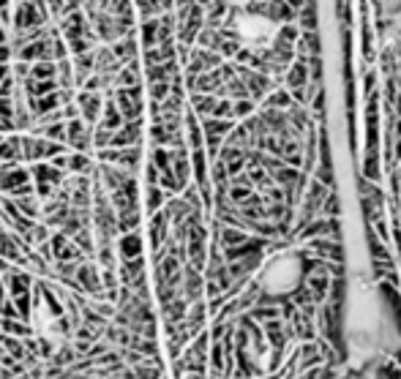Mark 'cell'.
<instances>
[{"label":"cell","instance_id":"6da1fadb","mask_svg":"<svg viewBox=\"0 0 401 379\" xmlns=\"http://www.w3.org/2000/svg\"><path fill=\"white\" fill-rule=\"evenodd\" d=\"M347 338L349 352L358 366H363L372 357L374 347L379 341V300L374 287L355 284L349 289L347 303Z\"/></svg>","mask_w":401,"mask_h":379},{"label":"cell","instance_id":"7a4b0ae2","mask_svg":"<svg viewBox=\"0 0 401 379\" xmlns=\"http://www.w3.org/2000/svg\"><path fill=\"white\" fill-rule=\"evenodd\" d=\"M303 281V259L295 254V251H284L279 257H273L262 273H259V287L265 295H273V298H282L289 295L300 287Z\"/></svg>","mask_w":401,"mask_h":379},{"label":"cell","instance_id":"3957f363","mask_svg":"<svg viewBox=\"0 0 401 379\" xmlns=\"http://www.w3.org/2000/svg\"><path fill=\"white\" fill-rule=\"evenodd\" d=\"M238 30L240 36L249 41V44H268L276 33V25L268 20V17H259V14H246L238 20Z\"/></svg>","mask_w":401,"mask_h":379},{"label":"cell","instance_id":"277c9868","mask_svg":"<svg viewBox=\"0 0 401 379\" xmlns=\"http://www.w3.org/2000/svg\"><path fill=\"white\" fill-rule=\"evenodd\" d=\"M137 254H140V238H137V235H129V238L120 241V257H123V259H131V257H137Z\"/></svg>","mask_w":401,"mask_h":379},{"label":"cell","instance_id":"5b68a950","mask_svg":"<svg viewBox=\"0 0 401 379\" xmlns=\"http://www.w3.org/2000/svg\"><path fill=\"white\" fill-rule=\"evenodd\" d=\"M80 104L85 107L87 120H96V112H99V99H96V96H80Z\"/></svg>","mask_w":401,"mask_h":379},{"label":"cell","instance_id":"8992f818","mask_svg":"<svg viewBox=\"0 0 401 379\" xmlns=\"http://www.w3.org/2000/svg\"><path fill=\"white\" fill-rule=\"evenodd\" d=\"M101 284H104V289H117V276H115V268L101 271Z\"/></svg>","mask_w":401,"mask_h":379},{"label":"cell","instance_id":"52a82bcc","mask_svg":"<svg viewBox=\"0 0 401 379\" xmlns=\"http://www.w3.org/2000/svg\"><path fill=\"white\" fill-rule=\"evenodd\" d=\"M47 136H50V139H63L66 131H63V126H50V129H47Z\"/></svg>","mask_w":401,"mask_h":379},{"label":"cell","instance_id":"ba28073f","mask_svg":"<svg viewBox=\"0 0 401 379\" xmlns=\"http://www.w3.org/2000/svg\"><path fill=\"white\" fill-rule=\"evenodd\" d=\"M358 379H379L377 374H363V377H358Z\"/></svg>","mask_w":401,"mask_h":379},{"label":"cell","instance_id":"9c48e42d","mask_svg":"<svg viewBox=\"0 0 401 379\" xmlns=\"http://www.w3.org/2000/svg\"><path fill=\"white\" fill-rule=\"evenodd\" d=\"M232 3H249V0H232Z\"/></svg>","mask_w":401,"mask_h":379}]
</instances>
